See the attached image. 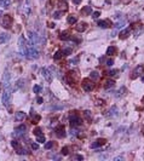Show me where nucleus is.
Masks as SVG:
<instances>
[{
  "mask_svg": "<svg viewBox=\"0 0 144 161\" xmlns=\"http://www.w3.org/2000/svg\"><path fill=\"white\" fill-rule=\"evenodd\" d=\"M28 37H29V45H33L35 47H39L40 45V35L38 33H35V31H28Z\"/></svg>",
  "mask_w": 144,
  "mask_h": 161,
  "instance_id": "1",
  "label": "nucleus"
},
{
  "mask_svg": "<svg viewBox=\"0 0 144 161\" xmlns=\"http://www.w3.org/2000/svg\"><path fill=\"white\" fill-rule=\"evenodd\" d=\"M10 102H11V86H6L4 87V93H3V103L6 108L10 107Z\"/></svg>",
  "mask_w": 144,
  "mask_h": 161,
  "instance_id": "2",
  "label": "nucleus"
},
{
  "mask_svg": "<svg viewBox=\"0 0 144 161\" xmlns=\"http://www.w3.org/2000/svg\"><path fill=\"white\" fill-rule=\"evenodd\" d=\"M18 50H19V53L21 55H23V56L27 57V53H28V44H27V41H25V39H24L23 35H21L19 39H18Z\"/></svg>",
  "mask_w": 144,
  "mask_h": 161,
  "instance_id": "3",
  "label": "nucleus"
},
{
  "mask_svg": "<svg viewBox=\"0 0 144 161\" xmlns=\"http://www.w3.org/2000/svg\"><path fill=\"white\" fill-rule=\"evenodd\" d=\"M39 57V50L38 47L29 45L28 44V53H27V58H32V59H37Z\"/></svg>",
  "mask_w": 144,
  "mask_h": 161,
  "instance_id": "4",
  "label": "nucleus"
},
{
  "mask_svg": "<svg viewBox=\"0 0 144 161\" xmlns=\"http://www.w3.org/2000/svg\"><path fill=\"white\" fill-rule=\"evenodd\" d=\"M11 24H12V17H11L10 15H4V16H3V19H1V25H3V28L10 29V28H11Z\"/></svg>",
  "mask_w": 144,
  "mask_h": 161,
  "instance_id": "5",
  "label": "nucleus"
},
{
  "mask_svg": "<svg viewBox=\"0 0 144 161\" xmlns=\"http://www.w3.org/2000/svg\"><path fill=\"white\" fill-rule=\"evenodd\" d=\"M93 87H95V84H93L92 81H90V80H86V79L82 81V88H84L85 91L90 92V91H92V90H93Z\"/></svg>",
  "mask_w": 144,
  "mask_h": 161,
  "instance_id": "6",
  "label": "nucleus"
},
{
  "mask_svg": "<svg viewBox=\"0 0 144 161\" xmlns=\"http://www.w3.org/2000/svg\"><path fill=\"white\" fill-rule=\"evenodd\" d=\"M43 75H44V78H45V80L46 81H48V82H51L52 81V79H53V75H52V72L50 70V69H47V68H43Z\"/></svg>",
  "mask_w": 144,
  "mask_h": 161,
  "instance_id": "7",
  "label": "nucleus"
},
{
  "mask_svg": "<svg viewBox=\"0 0 144 161\" xmlns=\"http://www.w3.org/2000/svg\"><path fill=\"white\" fill-rule=\"evenodd\" d=\"M69 121H70L72 126H80L81 125V119L78 115H75V114L69 116Z\"/></svg>",
  "mask_w": 144,
  "mask_h": 161,
  "instance_id": "8",
  "label": "nucleus"
},
{
  "mask_svg": "<svg viewBox=\"0 0 144 161\" xmlns=\"http://www.w3.org/2000/svg\"><path fill=\"white\" fill-rule=\"evenodd\" d=\"M10 80H11V75H10L9 70L6 69L5 73H4V79H3V81H4V87H6V86H11Z\"/></svg>",
  "mask_w": 144,
  "mask_h": 161,
  "instance_id": "9",
  "label": "nucleus"
},
{
  "mask_svg": "<svg viewBox=\"0 0 144 161\" xmlns=\"http://www.w3.org/2000/svg\"><path fill=\"white\" fill-rule=\"evenodd\" d=\"M75 29H76V31H78V33H82V31H85L86 29H87V23L82 22V23L78 24V25L75 27Z\"/></svg>",
  "mask_w": 144,
  "mask_h": 161,
  "instance_id": "10",
  "label": "nucleus"
},
{
  "mask_svg": "<svg viewBox=\"0 0 144 161\" xmlns=\"http://www.w3.org/2000/svg\"><path fill=\"white\" fill-rule=\"evenodd\" d=\"M97 24H98L101 28H109V27L111 25V23H110L109 19H102V21H98Z\"/></svg>",
  "mask_w": 144,
  "mask_h": 161,
  "instance_id": "11",
  "label": "nucleus"
},
{
  "mask_svg": "<svg viewBox=\"0 0 144 161\" xmlns=\"http://www.w3.org/2000/svg\"><path fill=\"white\" fill-rule=\"evenodd\" d=\"M104 143H105V139H103V138H98V139H97V141H96V142H95L91 147H92V148H98V147L103 145Z\"/></svg>",
  "mask_w": 144,
  "mask_h": 161,
  "instance_id": "12",
  "label": "nucleus"
},
{
  "mask_svg": "<svg viewBox=\"0 0 144 161\" xmlns=\"http://www.w3.org/2000/svg\"><path fill=\"white\" fill-rule=\"evenodd\" d=\"M144 73V67L142 66V64H139V66L134 69V74H136V76H139V75H142Z\"/></svg>",
  "mask_w": 144,
  "mask_h": 161,
  "instance_id": "13",
  "label": "nucleus"
},
{
  "mask_svg": "<svg viewBox=\"0 0 144 161\" xmlns=\"http://www.w3.org/2000/svg\"><path fill=\"white\" fill-rule=\"evenodd\" d=\"M9 39H10V35L9 34H6V33H1V34H0V44L6 43Z\"/></svg>",
  "mask_w": 144,
  "mask_h": 161,
  "instance_id": "14",
  "label": "nucleus"
},
{
  "mask_svg": "<svg viewBox=\"0 0 144 161\" xmlns=\"http://www.w3.org/2000/svg\"><path fill=\"white\" fill-rule=\"evenodd\" d=\"M11 5V0H0V6H3L4 9H9Z\"/></svg>",
  "mask_w": 144,
  "mask_h": 161,
  "instance_id": "15",
  "label": "nucleus"
},
{
  "mask_svg": "<svg viewBox=\"0 0 144 161\" xmlns=\"http://www.w3.org/2000/svg\"><path fill=\"white\" fill-rule=\"evenodd\" d=\"M25 119V113L24 112H17L16 113V120L17 121H22Z\"/></svg>",
  "mask_w": 144,
  "mask_h": 161,
  "instance_id": "16",
  "label": "nucleus"
},
{
  "mask_svg": "<svg viewBox=\"0 0 144 161\" xmlns=\"http://www.w3.org/2000/svg\"><path fill=\"white\" fill-rule=\"evenodd\" d=\"M118 112H119V109L116 108V107H113L110 110H109V114H108V116H116L118 115Z\"/></svg>",
  "mask_w": 144,
  "mask_h": 161,
  "instance_id": "17",
  "label": "nucleus"
},
{
  "mask_svg": "<svg viewBox=\"0 0 144 161\" xmlns=\"http://www.w3.org/2000/svg\"><path fill=\"white\" fill-rule=\"evenodd\" d=\"M115 52H116V47H114V46H109L107 49V55L108 56H113Z\"/></svg>",
  "mask_w": 144,
  "mask_h": 161,
  "instance_id": "18",
  "label": "nucleus"
},
{
  "mask_svg": "<svg viewBox=\"0 0 144 161\" xmlns=\"http://www.w3.org/2000/svg\"><path fill=\"white\" fill-rule=\"evenodd\" d=\"M91 12H92L91 6H85V7L81 10V13H82V15H90Z\"/></svg>",
  "mask_w": 144,
  "mask_h": 161,
  "instance_id": "19",
  "label": "nucleus"
},
{
  "mask_svg": "<svg viewBox=\"0 0 144 161\" xmlns=\"http://www.w3.org/2000/svg\"><path fill=\"white\" fill-rule=\"evenodd\" d=\"M124 25H125V22H124V21H120V22H116V23H115L114 28H115V30H119V29H121Z\"/></svg>",
  "mask_w": 144,
  "mask_h": 161,
  "instance_id": "20",
  "label": "nucleus"
},
{
  "mask_svg": "<svg viewBox=\"0 0 144 161\" xmlns=\"http://www.w3.org/2000/svg\"><path fill=\"white\" fill-rule=\"evenodd\" d=\"M99 76H101V75H99V73H98V72H92V73L90 74V78H91L92 80H95V81H96V80H98V79H99Z\"/></svg>",
  "mask_w": 144,
  "mask_h": 161,
  "instance_id": "21",
  "label": "nucleus"
},
{
  "mask_svg": "<svg viewBox=\"0 0 144 161\" xmlns=\"http://www.w3.org/2000/svg\"><path fill=\"white\" fill-rule=\"evenodd\" d=\"M78 22V18L75 16H68V23L69 24H75Z\"/></svg>",
  "mask_w": 144,
  "mask_h": 161,
  "instance_id": "22",
  "label": "nucleus"
},
{
  "mask_svg": "<svg viewBox=\"0 0 144 161\" xmlns=\"http://www.w3.org/2000/svg\"><path fill=\"white\" fill-rule=\"evenodd\" d=\"M114 80H107L105 82H104V87L105 88H109V87H111V86H114Z\"/></svg>",
  "mask_w": 144,
  "mask_h": 161,
  "instance_id": "23",
  "label": "nucleus"
},
{
  "mask_svg": "<svg viewBox=\"0 0 144 161\" xmlns=\"http://www.w3.org/2000/svg\"><path fill=\"white\" fill-rule=\"evenodd\" d=\"M84 116H85L86 119H89V121L92 120V116H91V112H90V110H85V112H84Z\"/></svg>",
  "mask_w": 144,
  "mask_h": 161,
  "instance_id": "24",
  "label": "nucleus"
},
{
  "mask_svg": "<svg viewBox=\"0 0 144 161\" xmlns=\"http://www.w3.org/2000/svg\"><path fill=\"white\" fill-rule=\"evenodd\" d=\"M24 13H25L27 16H29V13H31V6L28 5V1L25 3V6H24Z\"/></svg>",
  "mask_w": 144,
  "mask_h": 161,
  "instance_id": "25",
  "label": "nucleus"
},
{
  "mask_svg": "<svg viewBox=\"0 0 144 161\" xmlns=\"http://www.w3.org/2000/svg\"><path fill=\"white\" fill-rule=\"evenodd\" d=\"M25 130H27V127H25L24 125H21V126H18V127H17V131H18L19 133H24V132H25Z\"/></svg>",
  "mask_w": 144,
  "mask_h": 161,
  "instance_id": "26",
  "label": "nucleus"
},
{
  "mask_svg": "<svg viewBox=\"0 0 144 161\" xmlns=\"http://www.w3.org/2000/svg\"><path fill=\"white\" fill-rule=\"evenodd\" d=\"M41 90H43V87H41L40 85H35V86L33 87V91H34V93H40V92H41Z\"/></svg>",
  "mask_w": 144,
  "mask_h": 161,
  "instance_id": "27",
  "label": "nucleus"
},
{
  "mask_svg": "<svg viewBox=\"0 0 144 161\" xmlns=\"http://www.w3.org/2000/svg\"><path fill=\"white\" fill-rule=\"evenodd\" d=\"M62 56H63V55H62V51H56L54 55H53V58H54V59H60Z\"/></svg>",
  "mask_w": 144,
  "mask_h": 161,
  "instance_id": "28",
  "label": "nucleus"
},
{
  "mask_svg": "<svg viewBox=\"0 0 144 161\" xmlns=\"http://www.w3.org/2000/svg\"><path fill=\"white\" fill-rule=\"evenodd\" d=\"M38 138V143H44L45 142V137H44V135H39V136H37Z\"/></svg>",
  "mask_w": 144,
  "mask_h": 161,
  "instance_id": "29",
  "label": "nucleus"
},
{
  "mask_svg": "<svg viewBox=\"0 0 144 161\" xmlns=\"http://www.w3.org/2000/svg\"><path fill=\"white\" fill-rule=\"evenodd\" d=\"M61 15H62V11H56L53 13V18L57 19V18H61Z\"/></svg>",
  "mask_w": 144,
  "mask_h": 161,
  "instance_id": "30",
  "label": "nucleus"
},
{
  "mask_svg": "<svg viewBox=\"0 0 144 161\" xmlns=\"http://www.w3.org/2000/svg\"><path fill=\"white\" fill-rule=\"evenodd\" d=\"M72 53V49H64L63 51H62V55H66V56H68V55H70Z\"/></svg>",
  "mask_w": 144,
  "mask_h": 161,
  "instance_id": "31",
  "label": "nucleus"
},
{
  "mask_svg": "<svg viewBox=\"0 0 144 161\" xmlns=\"http://www.w3.org/2000/svg\"><path fill=\"white\" fill-rule=\"evenodd\" d=\"M99 16H101V12H99V11H96V12L92 13V18H93V19H97Z\"/></svg>",
  "mask_w": 144,
  "mask_h": 161,
  "instance_id": "32",
  "label": "nucleus"
},
{
  "mask_svg": "<svg viewBox=\"0 0 144 161\" xmlns=\"http://www.w3.org/2000/svg\"><path fill=\"white\" fill-rule=\"evenodd\" d=\"M70 64H73V66H76V64L79 63V58H74V59H70L69 61Z\"/></svg>",
  "mask_w": 144,
  "mask_h": 161,
  "instance_id": "33",
  "label": "nucleus"
},
{
  "mask_svg": "<svg viewBox=\"0 0 144 161\" xmlns=\"http://www.w3.org/2000/svg\"><path fill=\"white\" fill-rule=\"evenodd\" d=\"M11 145H12L15 149H18V148H19V143H17L16 141H12V142H11Z\"/></svg>",
  "mask_w": 144,
  "mask_h": 161,
  "instance_id": "34",
  "label": "nucleus"
},
{
  "mask_svg": "<svg viewBox=\"0 0 144 161\" xmlns=\"http://www.w3.org/2000/svg\"><path fill=\"white\" fill-rule=\"evenodd\" d=\"M34 135H35V136H39V135H43V133H41V130H40V128H38V127L35 128V130H34Z\"/></svg>",
  "mask_w": 144,
  "mask_h": 161,
  "instance_id": "35",
  "label": "nucleus"
},
{
  "mask_svg": "<svg viewBox=\"0 0 144 161\" xmlns=\"http://www.w3.org/2000/svg\"><path fill=\"white\" fill-rule=\"evenodd\" d=\"M116 74H118V70H115V69H113V70L109 72V75L110 76H114V75H116Z\"/></svg>",
  "mask_w": 144,
  "mask_h": 161,
  "instance_id": "36",
  "label": "nucleus"
},
{
  "mask_svg": "<svg viewBox=\"0 0 144 161\" xmlns=\"http://www.w3.org/2000/svg\"><path fill=\"white\" fill-rule=\"evenodd\" d=\"M52 145H53V143H52V142H48V143H46V144H45V148H46V149H51V148H52Z\"/></svg>",
  "mask_w": 144,
  "mask_h": 161,
  "instance_id": "37",
  "label": "nucleus"
},
{
  "mask_svg": "<svg viewBox=\"0 0 144 161\" xmlns=\"http://www.w3.org/2000/svg\"><path fill=\"white\" fill-rule=\"evenodd\" d=\"M113 63H114V61L110 58V59L107 61V66H108V67H111V66H113Z\"/></svg>",
  "mask_w": 144,
  "mask_h": 161,
  "instance_id": "38",
  "label": "nucleus"
},
{
  "mask_svg": "<svg viewBox=\"0 0 144 161\" xmlns=\"http://www.w3.org/2000/svg\"><path fill=\"white\" fill-rule=\"evenodd\" d=\"M16 84H17L16 88H17V87H22V86H23V80H18V81H17Z\"/></svg>",
  "mask_w": 144,
  "mask_h": 161,
  "instance_id": "39",
  "label": "nucleus"
},
{
  "mask_svg": "<svg viewBox=\"0 0 144 161\" xmlns=\"http://www.w3.org/2000/svg\"><path fill=\"white\" fill-rule=\"evenodd\" d=\"M32 148H33L34 150H37V149H39V144H38V143H32Z\"/></svg>",
  "mask_w": 144,
  "mask_h": 161,
  "instance_id": "40",
  "label": "nucleus"
},
{
  "mask_svg": "<svg viewBox=\"0 0 144 161\" xmlns=\"http://www.w3.org/2000/svg\"><path fill=\"white\" fill-rule=\"evenodd\" d=\"M128 33H130V29H127L126 31H124V33H122V37H121V38L124 39L125 37H127V35H128Z\"/></svg>",
  "mask_w": 144,
  "mask_h": 161,
  "instance_id": "41",
  "label": "nucleus"
},
{
  "mask_svg": "<svg viewBox=\"0 0 144 161\" xmlns=\"http://www.w3.org/2000/svg\"><path fill=\"white\" fill-rule=\"evenodd\" d=\"M68 151H69V150H68V148H67V147H64V148H63V150H62V154H63V155H67V154H68Z\"/></svg>",
  "mask_w": 144,
  "mask_h": 161,
  "instance_id": "42",
  "label": "nucleus"
},
{
  "mask_svg": "<svg viewBox=\"0 0 144 161\" xmlns=\"http://www.w3.org/2000/svg\"><path fill=\"white\" fill-rule=\"evenodd\" d=\"M74 160H84V157L81 155H75L74 156Z\"/></svg>",
  "mask_w": 144,
  "mask_h": 161,
  "instance_id": "43",
  "label": "nucleus"
},
{
  "mask_svg": "<svg viewBox=\"0 0 144 161\" xmlns=\"http://www.w3.org/2000/svg\"><path fill=\"white\" fill-rule=\"evenodd\" d=\"M124 157L122 156H118V157H114V161H122Z\"/></svg>",
  "mask_w": 144,
  "mask_h": 161,
  "instance_id": "44",
  "label": "nucleus"
},
{
  "mask_svg": "<svg viewBox=\"0 0 144 161\" xmlns=\"http://www.w3.org/2000/svg\"><path fill=\"white\" fill-rule=\"evenodd\" d=\"M37 102H38L39 104H41V103H43V98H41V97H38V100H37Z\"/></svg>",
  "mask_w": 144,
  "mask_h": 161,
  "instance_id": "45",
  "label": "nucleus"
},
{
  "mask_svg": "<svg viewBox=\"0 0 144 161\" xmlns=\"http://www.w3.org/2000/svg\"><path fill=\"white\" fill-rule=\"evenodd\" d=\"M73 1H74V4H80L81 0H73Z\"/></svg>",
  "mask_w": 144,
  "mask_h": 161,
  "instance_id": "46",
  "label": "nucleus"
},
{
  "mask_svg": "<svg viewBox=\"0 0 144 161\" xmlns=\"http://www.w3.org/2000/svg\"><path fill=\"white\" fill-rule=\"evenodd\" d=\"M1 15H3V11H1V10H0V16H1Z\"/></svg>",
  "mask_w": 144,
  "mask_h": 161,
  "instance_id": "47",
  "label": "nucleus"
}]
</instances>
